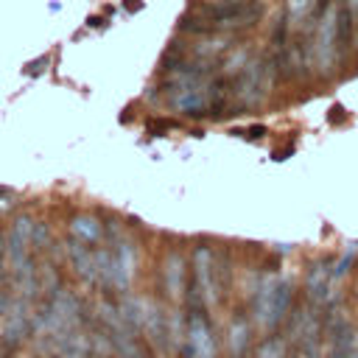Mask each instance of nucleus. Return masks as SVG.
Segmentation results:
<instances>
[{
	"instance_id": "nucleus-2",
	"label": "nucleus",
	"mask_w": 358,
	"mask_h": 358,
	"mask_svg": "<svg viewBox=\"0 0 358 358\" xmlns=\"http://www.w3.org/2000/svg\"><path fill=\"white\" fill-rule=\"evenodd\" d=\"M193 288L199 291V296L204 299V305H215L218 302L215 257H213V249H207V246H199L193 252Z\"/></svg>"
},
{
	"instance_id": "nucleus-7",
	"label": "nucleus",
	"mask_w": 358,
	"mask_h": 358,
	"mask_svg": "<svg viewBox=\"0 0 358 358\" xmlns=\"http://www.w3.org/2000/svg\"><path fill=\"white\" fill-rule=\"evenodd\" d=\"M131 277H134V246L129 241H117L112 252V285L126 291Z\"/></svg>"
},
{
	"instance_id": "nucleus-8",
	"label": "nucleus",
	"mask_w": 358,
	"mask_h": 358,
	"mask_svg": "<svg viewBox=\"0 0 358 358\" xmlns=\"http://www.w3.org/2000/svg\"><path fill=\"white\" fill-rule=\"evenodd\" d=\"M185 257L179 252H171L165 257V266H162V280H165V294L171 299H179L182 296V285H185Z\"/></svg>"
},
{
	"instance_id": "nucleus-14",
	"label": "nucleus",
	"mask_w": 358,
	"mask_h": 358,
	"mask_svg": "<svg viewBox=\"0 0 358 358\" xmlns=\"http://www.w3.org/2000/svg\"><path fill=\"white\" fill-rule=\"evenodd\" d=\"M347 6H350V8H352V11H355V8H358V0H350V3H347Z\"/></svg>"
},
{
	"instance_id": "nucleus-10",
	"label": "nucleus",
	"mask_w": 358,
	"mask_h": 358,
	"mask_svg": "<svg viewBox=\"0 0 358 358\" xmlns=\"http://www.w3.org/2000/svg\"><path fill=\"white\" fill-rule=\"evenodd\" d=\"M246 344H249V322L243 316H238L232 322V327H229V350H232V355H241Z\"/></svg>"
},
{
	"instance_id": "nucleus-9",
	"label": "nucleus",
	"mask_w": 358,
	"mask_h": 358,
	"mask_svg": "<svg viewBox=\"0 0 358 358\" xmlns=\"http://www.w3.org/2000/svg\"><path fill=\"white\" fill-rule=\"evenodd\" d=\"M70 232H73V238H78L84 243H98L103 238V224H101V218H95L90 213H81L70 221Z\"/></svg>"
},
{
	"instance_id": "nucleus-1",
	"label": "nucleus",
	"mask_w": 358,
	"mask_h": 358,
	"mask_svg": "<svg viewBox=\"0 0 358 358\" xmlns=\"http://www.w3.org/2000/svg\"><path fill=\"white\" fill-rule=\"evenodd\" d=\"M291 308V285L285 280H263L257 285V296H255V324L263 330H271L274 324H280V319L288 313Z\"/></svg>"
},
{
	"instance_id": "nucleus-15",
	"label": "nucleus",
	"mask_w": 358,
	"mask_h": 358,
	"mask_svg": "<svg viewBox=\"0 0 358 358\" xmlns=\"http://www.w3.org/2000/svg\"><path fill=\"white\" fill-rule=\"evenodd\" d=\"M3 246H6V243H3V232H0V255H3Z\"/></svg>"
},
{
	"instance_id": "nucleus-12",
	"label": "nucleus",
	"mask_w": 358,
	"mask_h": 358,
	"mask_svg": "<svg viewBox=\"0 0 358 358\" xmlns=\"http://www.w3.org/2000/svg\"><path fill=\"white\" fill-rule=\"evenodd\" d=\"M255 358H285V341L271 336V338H263L255 350Z\"/></svg>"
},
{
	"instance_id": "nucleus-11",
	"label": "nucleus",
	"mask_w": 358,
	"mask_h": 358,
	"mask_svg": "<svg viewBox=\"0 0 358 358\" xmlns=\"http://www.w3.org/2000/svg\"><path fill=\"white\" fill-rule=\"evenodd\" d=\"M327 277H330V268H327L324 263L313 266V268L308 271V280H305L308 294H310V296H319V294L324 291V285H327Z\"/></svg>"
},
{
	"instance_id": "nucleus-5",
	"label": "nucleus",
	"mask_w": 358,
	"mask_h": 358,
	"mask_svg": "<svg viewBox=\"0 0 358 358\" xmlns=\"http://www.w3.org/2000/svg\"><path fill=\"white\" fill-rule=\"evenodd\" d=\"M53 341V355L56 358H90V347H92V338L87 330H64L59 336H48Z\"/></svg>"
},
{
	"instance_id": "nucleus-3",
	"label": "nucleus",
	"mask_w": 358,
	"mask_h": 358,
	"mask_svg": "<svg viewBox=\"0 0 358 358\" xmlns=\"http://www.w3.org/2000/svg\"><path fill=\"white\" fill-rule=\"evenodd\" d=\"M185 347H187L190 358H215V338H213V330H210V324L199 308L187 319Z\"/></svg>"
},
{
	"instance_id": "nucleus-6",
	"label": "nucleus",
	"mask_w": 358,
	"mask_h": 358,
	"mask_svg": "<svg viewBox=\"0 0 358 358\" xmlns=\"http://www.w3.org/2000/svg\"><path fill=\"white\" fill-rule=\"evenodd\" d=\"M67 260H70L73 271H76L81 280H87V282H101V280H98V266H95V252H90L84 241L70 238V243H67Z\"/></svg>"
},
{
	"instance_id": "nucleus-13",
	"label": "nucleus",
	"mask_w": 358,
	"mask_h": 358,
	"mask_svg": "<svg viewBox=\"0 0 358 358\" xmlns=\"http://www.w3.org/2000/svg\"><path fill=\"white\" fill-rule=\"evenodd\" d=\"M308 3H310V0H291V11H294V17H296L302 8H308Z\"/></svg>"
},
{
	"instance_id": "nucleus-4",
	"label": "nucleus",
	"mask_w": 358,
	"mask_h": 358,
	"mask_svg": "<svg viewBox=\"0 0 358 358\" xmlns=\"http://www.w3.org/2000/svg\"><path fill=\"white\" fill-rule=\"evenodd\" d=\"M338 42V14L333 8H327L322 25H319V34H316V62L322 67V73H330L333 62H336V45Z\"/></svg>"
}]
</instances>
